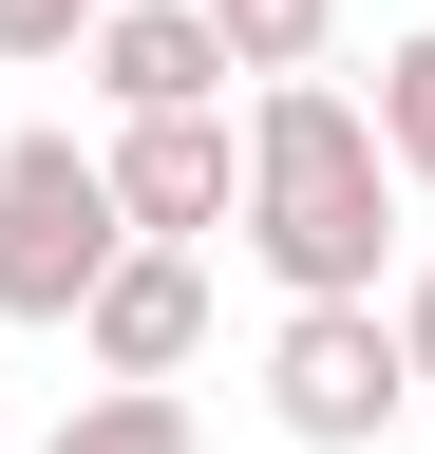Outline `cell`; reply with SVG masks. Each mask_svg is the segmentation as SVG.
<instances>
[{"instance_id":"obj_1","label":"cell","mask_w":435,"mask_h":454,"mask_svg":"<svg viewBox=\"0 0 435 454\" xmlns=\"http://www.w3.org/2000/svg\"><path fill=\"white\" fill-rule=\"evenodd\" d=\"M398 152H378V114L341 76H265L246 95V265L284 284V303H378L398 284Z\"/></svg>"},{"instance_id":"obj_2","label":"cell","mask_w":435,"mask_h":454,"mask_svg":"<svg viewBox=\"0 0 435 454\" xmlns=\"http://www.w3.org/2000/svg\"><path fill=\"white\" fill-rule=\"evenodd\" d=\"M114 247H133L114 170L76 133H0V322H76L95 284H114Z\"/></svg>"},{"instance_id":"obj_3","label":"cell","mask_w":435,"mask_h":454,"mask_svg":"<svg viewBox=\"0 0 435 454\" xmlns=\"http://www.w3.org/2000/svg\"><path fill=\"white\" fill-rule=\"evenodd\" d=\"M398 417H416V360H398L378 303H284L265 322V435L284 454H378Z\"/></svg>"},{"instance_id":"obj_4","label":"cell","mask_w":435,"mask_h":454,"mask_svg":"<svg viewBox=\"0 0 435 454\" xmlns=\"http://www.w3.org/2000/svg\"><path fill=\"white\" fill-rule=\"evenodd\" d=\"M95 170H114L133 247H208V227L246 208V114H114Z\"/></svg>"},{"instance_id":"obj_5","label":"cell","mask_w":435,"mask_h":454,"mask_svg":"<svg viewBox=\"0 0 435 454\" xmlns=\"http://www.w3.org/2000/svg\"><path fill=\"white\" fill-rule=\"evenodd\" d=\"M95 114H228V38H208V0H114V20L76 38Z\"/></svg>"},{"instance_id":"obj_6","label":"cell","mask_w":435,"mask_h":454,"mask_svg":"<svg viewBox=\"0 0 435 454\" xmlns=\"http://www.w3.org/2000/svg\"><path fill=\"white\" fill-rule=\"evenodd\" d=\"M190 340H208V265L190 247H114V284L76 303V360L95 379H190Z\"/></svg>"},{"instance_id":"obj_7","label":"cell","mask_w":435,"mask_h":454,"mask_svg":"<svg viewBox=\"0 0 435 454\" xmlns=\"http://www.w3.org/2000/svg\"><path fill=\"white\" fill-rule=\"evenodd\" d=\"M208 38H228V76L265 95V76H322V57H341V0H208Z\"/></svg>"},{"instance_id":"obj_8","label":"cell","mask_w":435,"mask_h":454,"mask_svg":"<svg viewBox=\"0 0 435 454\" xmlns=\"http://www.w3.org/2000/svg\"><path fill=\"white\" fill-rule=\"evenodd\" d=\"M38 454H208V435H190V397H171V379H95Z\"/></svg>"},{"instance_id":"obj_9","label":"cell","mask_w":435,"mask_h":454,"mask_svg":"<svg viewBox=\"0 0 435 454\" xmlns=\"http://www.w3.org/2000/svg\"><path fill=\"white\" fill-rule=\"evenodd\" d=\"M360 114H378V152H398V190L435 208V20H416V38H378V95H360Z\"/></svg>"},{"instance_id":"obj_10","label":"cell","mask_w":435,"mask_h":454,"mask_svg":"<svg viewBox=\"0 0 435 454\" xmlns=\"http://www.w3.org/2000/svg\"><path fill=\"white\" fill-rule=\"evenodd\" d=\"M95 20H114V0H0V57H76Z\"/></svg>"},{"instance_id":"obj_11","label":"cell","mask_w":435,"mask_h":454,"mask_svg":"<svg viewBox=\"0 0 435 454\" xmlns=\"http://www.w3.org/2000/svg\"><path fill=\"white\" fill-rule=\"evenodd\" d=\"M378 322H398V360H416V397H435V247H416L398 284H378Z\"/></svg>"},{"instance_id":"obj_12","label":"cell","mask_w":435,"mask_h":454,"mask_svg":"<svg viewBox=\"0 0 435 454\" xmlns=\"http://www.w3.org/2000/svg\"><path fill=\"white\" fill-rule=\"evenodd\" d=\"M0 454H19V417H0Z\"/></svg>"}]
</instances>
